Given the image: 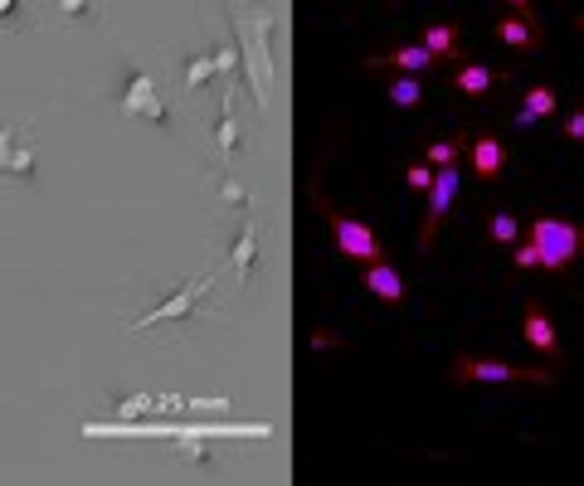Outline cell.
<instances>
[{
	"label": "cell",
	"instance_id": "ac0fdd59",
	"mask_svg": "<svg viewBox=\"0 0 584 486\" xmlns=\"http://www.w3.org/2000/svg\"><path fill=\"white\" fill-rule=\"evenodd\" d=\"M565 137H570V142H584V108H575V112L565 117Z\"/></svg>",
	"mask_w": 584,
	"mask_h": 486
},
{
	"label": "cell",
	"instance_id": "9a60e30c",
	"mask_svg": "<svg viewBox=\"0 0 584 486\" xmlns=\"http://www.w3.org/2000/svg\"><path fill=\"white\" fill-rule=\"evenodd\" d=\"M487 234H492V239H497V244H516V239H521V219H516V214H507V210H497V214H492V224H487Z\"/></svg>",
	"mask_w": 584,
	"mask_h": 486
},
{
	"label": "cell",
	"instance_id": "2e32d148",
	"mask_svg": "<svg viewBox=\"0 0 584 486\" xmlns=\"http://www.w3.org/2000/svg\"><path fill=\"white\" fill-rule=\"evenodd\" d=\"M512 268H516V273H531V268H541V248H536L531 239H516L512 244Z\"/></svg>",
	"mask_w": 584,
	"mask_h": 486
},
{
	"label": "cell",
	"instance_id": "ffe728a7",
	"mask_svg": "<svg viewBox=\"0 0 584 486\" xmlns=\"http://www.w3.org/2000/svg\"><path fill=\"white\" fill-rule=\"evenodd\" d=\"M575 25H580V30H584V15H580V20H575Z\"/></svg>",
	"mask_w": 584,
	"mask_h": 486
},
{
	"label": "cell",
	"instance_id": "ba28073f",
	"mask_svg": "<svg viewBox=\"0 0 584 486\" xmlns=\"http://www.w3.org/2000/svg\"><path fill=\"white\" fill-rule=\"evenodd\" d=\"M497 39L507 44V49H541V39H546V30H541V20L536 15H521V10H516V15H497Z\"/></svg>",
	"mask_w": 584,
	"mask_h": 486
},
{
	"label": "cell",
	"instance_id": "7c38bea8",
	"mask_svg": "<svg viewBox=\"0 0 584 486\" xmlns=\"http://www.w3.org/2000/svg\"><path fill=\"white\" fill-rule=\"evenodd\" d=\"M419 44L424 49H434L438 59H458V25H424L419 30Z\"/></svg>",
	"mask_w": 584,
	"mask_h": 486
},
{
	"label": "cell",
	"instance_id": "277c9868",
	"mask_svg": "<svg viewBox=\"0 0 584 486\" xmlns=\"http://www.w3.org/2000/svg\"><path fill=\"white\" fill-rule=\"evenodd\" d=\"M458 166H438L434 171V185H429V210H424V224H419V253H429L434 239H438V229H443V219H448V210H453V200H458Z\"/></svg>",
	"mask_w": 584,
	"mask_h": 486
},
{
	"label": "cell",
	"instance_id": "d6986e66",
	"mask_svg": "<svg viewBox=\"0 0 584 486\" xmlns=\"http://www.w3.org/2000/svg\"><path fill=\"white\" fill-rule=\"evenodd\" d=\"M512 10H521V15H531V0H507Z\"/></svg>",
	"mask_w": 584,
	"mask_h": 486
},
{
	"label": "cell",
	"instance_id": "52a82bcc",
	"mask_svg": "<svg viewBox=\"0 0 584 486\" xmlns=\"http://www.w3.org/2000/svg\"><path fill=\"white\" fill-rule=\"evenodd\" d=\"M438 54L434 49H424V44H400V49H390V54H370L366 59V69H400V74H429L438 69Z\"/></svg>",
	"mask_w": 584,
	"mask_h": 486
},
{
	"label": "cell",
	"instance_id": "7a4b0ae2",
	"mask_svg": "<svg viewBox=\"0 0 584 486\" xmlns=\"http://www.w3.org/2000/svg\"><path fill=\"white\" fill-rule=\"evenodd\" d=\"M526 239L541 248V268H550V273H570V268L580 263L584 229L570 219H555V214H541V219L526 224Z\"/></svg>",
	"mask_w": 584,
	"mask_h": 486
},
{
	"label": "cell",
	"instance_id": "5bb4252c",
	"mask_svg": "<svg viewBox=\"0 0 584 486\" xmlns=\"http://www.w3.org/2000/svg\"><path fill=\"white\" fill-rule=\"evenodd\" d=\"M468 151V137H443V142H434L429 146V166L438 171V166H458V156Z\"/></svg>",
	"mask_w": 584,
	"mask_h": 486
},
{
	"label": "cell",
	"instance_id": "30bf717a",
	"mask_svg": "<svg viewBox=\"0 0 584 486\" xmlns=\"http://www.w3.org/2000/svg\"><path fill=\"white\" fill-rule=\"evenodd\" d=\"M468 161H473V176L492 185V180L502 176V166H507V151H502L497 137H473V146H468Z\"/></svg>",
	"mask_w": 584,
	"mask_h": 486
},
{
	"label": "cell",
	"instance_id": "3957f363",
	"mask_svg": "<svg viewBox=\"0 0 584 486\" xmlns=\"http://www.w3.org/2000/svg\"><path fill=\"white\" fill-rule=\"evenodd\" d=\"M453 384H555L550 365H507V360H482V355H458L448 370Z\"/></svg>",
	"mask_w": 584,
	"mask_h": 486
},
{
	"label": "cell",
	"instance_id": "4fadbf2b",
	"mask_svg": "<svg viewBox=\"0 0 584 486\" xmlns=\"http://www.w3.org/2000/svg\"><path fill=\"white\" fill-rule=\"evenodd\" d=\"M390 103H395V108H419V103H424L419 74H400V78H390Z\"/></svg>",
	"mask_w": 584,
	"mask_h": 486
},
{
	"label": "cell",
	"instance_id": "9c48e42d",
	"mask_svg": "<svg viewBox=\"0 0 584 486\" xmlns=\"http://www.w3.org/2000/svg\"><path fill=\"white\" fill-rule=\"evenodd\" d=\"M560 112V98H555V88L550 83H536V88H526V98H521V108H516V127H536V122H546V117H555Z\"/></svg>",
	"mask_w": 584,
	"mask_h": 486
},
{
	"label": "cell",
	"instance_id": "8fae6325",
	"mask_svg": "<svg viewBox=\"0 0 584 486\" xmlns=\"http://www.w3.org/2000/svg\"><path fill=\"white\" fill-rule=\"evenodd\" d=\"M502 78H507V69H487V64H458V69H453V88L463 98H482L487 88H497Z\"/></svg>",
	"mask_w": 584,
	"mask_h": 486
},
{
	"label": "cell",
	"instance_id": "8992f818",
	"mask_svg": "<svg viewBox=\"0 0 584 486\" xmlns=\"http://www.w3.org/2000/svg\"><path fill=\"white\" fill-rule=\"evenodd\" d=\"M361 287L375 302H385V307H404V273L390 263V258H375V263L361 268Z\"/></svg>",
	"mask_w": 584,
	"mask_h": 486
},
{
	"label": "cell",
	"instance_id": "5b68a950",
	"mask_svg": "<svg viewBox=\"0 0 584 486\" xmlns=\"http://www.w3.org/2000/svg\"><path fill=\"white\" fill-rule=\"evenodd\" d=\"M521 336H526V346H531L536 355L560 360V331H555V321H550V312H546L536 297L526 302V312H521Z\"/></svg>",
	"mask_w": 584,
	"mask_h": 486
},
{
	"label": "cell",
	"instance_id": "e0dca14e",
	"mask_svg": "<svg viewBox=\"0 0 584 486\" xmlns=\"http://www.w3.org/2000/svg\"><path fill=\"white\" fill-rule=\"evenodd\" d=\"M404 185H409L414 195H429V185H434V166H429V161L404 166Z\"/></svg>",
	"mask_w": 584,
	"mask_h": 486
},
{
	"label": "cell",
	"instance_id": "6da1fadb",
	"mask_svg": "<svg viewBox=\"0 0 584 486\" xmlns=\"http://www.w3.org/2000/svg\"><path fill=\"white\" fill-rule=\"evenodd\" d=\"M312 200H317V210H322V219L332 224V239H336V253L346 258V263H356V268H366V263H375V258H385V244H380V234L370 229L366 219H351V214H341L332 205L327 195H322L317 185H312Z\"/></svg>",
	"mask_w": 584,
	"mask_h": 486
}]
</instances>
